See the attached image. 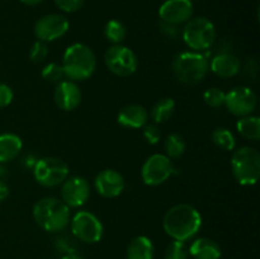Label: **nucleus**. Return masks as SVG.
Segmentation results:
<instances>
[{
  "label": "nucleus",
  "mask_w": 260,
  "mask_h": 259,
  "mask_svg": "<svg viewBox=\"0 0 260 259\" xmlns=\"http://www.w3.org/2000/svg\"><path fill=\"white\" fill-rule=\"evenodd\" d=\"M202 228L200 211L188 203H179L167 211L162 218V229L173 240L188 241L194 238Z\"/></svg>",
  "instance_id": "f257e3e1"
},
{
  "label": "nucleus",
  "mask_w": 260,
  "mask_h": 259,
  "mask_svg": "<svg viewBox=\"0 0 260 259\" xmlns=\"http://www.w3.org/2000/svg\"><path fill=\"white\" fill-rule=\"evenodd\" d=\"M32 213L37 225L47 233L63 231L71 220L70 207L56 197L41 198L33 206Z\"/></svg>",
  "instance_id": "f03ea898"
},
{
  "label": "nucleus",
  "mask_w": 260,
  "mask_h": 259,
  "mask_svg": "<svg viewBox=\"0 0 260 259\" xmlns=\"http://www.w3.org/2000/svg\"><path fill=\"white\" fill-rule=\"evenodd\" d=\"M62 69L66 78L71 81H84L91 78L96 68V57L85 43H73L62 56Z\"/></svg>",
  "instance_id": "7ed1b4c3"
},
{
  "label": "nucleus",
  "mask_w": 260,
  "mask_h": 259,
  "mask_svg": "<svg viewBox=\"0 0 260 259\" xmlns=\"http://www.w3.org/2000/svg\"><path fill=\"white\" fill-rule=\"evenodd\" d=\"M172 70L175 78L185 85L198 84L210 70V61L202 52L184 51L174 56Z\"/></svg>",
  "instance_id": "20e7f679"
},
{
  "label": "nucleus",
  "mask_w": 260,
  "mask_h": 259,
  "mask_svg": "<svg viewBox=\"0 0 260 259\" xmlns=\"http://www.w3.org/2000/svg\"><path fill=\"white\" fill-rule=\"evenodd\" d=\"M231 170L239 184L254 185L260 175V152L251 146L236 149L231 157Z\"/></svg>",
  "instance_id": "39448f33"
},
{
  "label": "nucleus",
  "mask_w": 260,
  "mask_h": 259,
  "mask_svg": "<svg viewBox=\"0 0 260 259\" xmlns=\"http://www.w3.org/2000/svg\"><path fill=\"white\" fill-rule=\"evenodd\" d=\"M182 37L190 50L202 52L212 47L215 43L216 28L207 18H193L185 23L182 30Z\"/></svg>",
  "instance_id": "423d86ee"
},
{
  "label": "nucleus",
  "mask_w": 260,
  "mask_h": 259,
  "mask_svg": "<svg viewBox=\"0 0 260 259\" xmlns=\"http://www.w3.org/2000/svg\"><path fill=\"white\" fill-rule=\"evenodd\" d=\"M69 165L58 157H42L33 165V177L36 182L46 188L61 185L69 178Z\"/></svg>",
  "instance_id": "0eeeda50"
},
{
  "label": "nucleus",
  "mask_w": 260,
  "mask_h": 259,
  "mask_svg": "<svg viewBox=\"0 0 260 259\" xmlns=\"http://www.w3.org/2000/svg\"><path fill=\"white\" fill-rule=\"evenodd\" d=\"M71 233L78 240L85 244L99 243L103 238L104 228L98 216L90 211H79L70 220Z\"/></svg>",
  "instance_id": "6e6552de"
},
{
  "label": "nucleus",
  "mask_w": 260,
  "mask_h": 259,
  "mask_svg": "<svg viewBox=\"0 0 260 259\" xmlns=\"http://www.w3.org/2000/svg\"><path fill=\"white\" fill-rule=\"evenodd\" d=\"M104 62L112 74L121 78L131 76L136 73L139 58L129 47L123 45H113L107 50Z\"/></svg>",
  "instance_id": "1a4fd4ad"
},
{
  "label": "nucleus",
  "mask_w": 260,
  "mask_h": 259,
  "mask_svg": "<svg viewBox=\"0 0 260 259\" xmlns=\"http://www.w3.org/2000/svg\"><path fill=\"white\" fill-rule=\"evenodd\" d=\"M175 172L177 168L170 157L165 154H152L142 165L141 178L149 187H157L167 182Z\"/></svg>",
  "instance_id": "9d476101"
},
{
  "label": "nucleus",
  "mask_w": 260,
  "mask_h": 259,
  "mask_svg": "<svg viewBox=\"0 0 260 259\" xmlns=\"http://www.w3.org/2000/svg\"><path fill=\"white\" fill-rule=\"evenodd\" d=\"M258 106V98L253 89L249 86H238L226 93L225 107L236 117L250 116Z\"/></svg>",
  "instance_id": "9b49d317"
},
{
  "label": "nucleus",
  "mask_w": 260,
  "mask_h": 259,
  "mask_svg": "<svg viewBox=\"0 0 260 259\" xmlns=\"http://www.w3.org/2000/svg\"><path fill=\"white\" fill-rule=\"evenodd\" d=\"M70 28L68 18L62 14L51 13L41 17L36 22L35 35L42 42H52L63 37Z\"/></svg>",
  "instance_id": "f8f14e48"
},
{
  "label": "nucleus",
  "mask_w": 260,
  "mask_h": 259,
  "mask_svg": "<svg viewBox=\"0 0 260 259\" xmlns=\"http://www.w3.org/2000/svg\"><path fill=\"white\" fill-rule=\"evenodd\" d=\"M90 197V185L83 177H70L62 183L61 201L70 208H79L85 205Z\"/></svg>",
  "instance_id": "ddd939ff"
},
{
  "label": "nucleus",
  "mask_w": 260,
  "mask_h": 259,
  "mask_svg": "<svg viewBox=\"0 0 260 259\" xmlns=\"http://www.w3.org/2000/svg\"><path fill=\"white\" fill-rule=\"evenodd\" d=\"M193 15V4L190 0H167L159 8L161 22L180 25L187 23Z\"/></svg>",
  "instance_id": "4468645a"
},
{
  "label": "nucleus",
  "mask_w": 260,
  "mask_h": 259,
  "mask_svg": "<svg viewBox=\"0 0 260 259\" xmlns=\"http://www.w3.org/2000/svg\"><path fill=\"white\" fill-rule=\"evenodd\" d=\"M95 190L104 198H116L126 188L124 178L114 169H104L94 179Z\"/></svg>",
  "instance_id": "2eb2a0df"
},
{
  "label": "nucleus",
  "mask_w": 260,
  "mask_h": 259,
  "mask_svg": "<svg viewBox=\"0 0 260 259\" xmlns=\"http://www.w3.org/2000/svg\"><path fill=\"white\" fill-rule=\"evenodd\" d=\"M53 99H55V103L57 104L58 108L70 112L80 106L83 94H81L80 88L75 81L62 80L56 84Z\"/></svg>",
  "instance_id": "dca6fc26"
},
{
  "label": "nucleus",
  "mask_w": 260,
  "mask_h": 259,
  "mask_svg": "<svg viewBox=\"0 0 260 259\" xmlns=\"http://www.w3.org/2000/svg\"><path fill=\"white\" fill-rule=\"evenodd\" d=\"M149 121V112L141 104H128L119 111L117 122L126 128H142Z\"/></svg>",
  "instance_id": "f3484780"
},
{
  "label": "nucleus",
  "mask_w": 260,
  "mask_h": 259,
  "mask_svg": "<svg viewBox=\"0 0 260 259\" xmlns=\"http://www.w3.org/2000/svg\"><path fill=\"white\" fill-rule=\"evenodd\" d=\"M210 69L213 74L223 79L233 78L240 73V60L231 52H221L216 55L210 62Z\"/></svg>",
  "instance_id": "a211bd4d"
},
{
  "label": "nucleus",
  "mask_w": 260,
  "mask_h": 259,
  "mask_svg": "<svg viewBox=\"0 0 260 259\" xmlns=\"http://www.w3.org/2000/svg\"><path fill=\"white\" fill-rule=\"evenodd\" d=\"M188 249L194 259H220L222 255L221 246L210 238L196 239Z\"/></svg>",
  "instance_id": "6ab92c4d"
},
{
  "label": "nucleus",
  "mask_w": 260,
  "mask_h": 259,
  "mask_svg": "<svg viewBox=\"0 0 260 259\" xmlns=\"http://www.w3.org/2000/svg\"><path fill=\"white\" fill-rule=\"evenodd\" d=\"M155 246L151 239L145 235L136 236L127 246V259H154Z\"/></svg>",
  "instance_id": "aec40b11"
},
{
  "label": "nucleus",
  "mask_w": 260,
  "mask_h": 259,
  "mask_svg": "<svg viewBox=\"0 0 260 259\" xmlns=\"http://www.w3.org/2000/svg\"><path fill=\"white\" fill-rule=\"evenodd\" d=\"M23 149V141L15 134L0 135V163H8L14 160Z\"/></svg>",
  "instance_id": "412c9836"
},
{
  "label": "nucleus",
  "mask_w": 260,
  "mask_h": 259,
  "mask_svg": "<svg viewBox=\"0 0 260 259\" xmlns=\"http://www.w3.org/2000/svg\"><path fill=\"white\" fill-rule=\"evenodd\" d=\"M236 130L244 139L258 141L260 139V118L251 114L240 117L236 122Z\"/></svg>",
  "instance_id": "4be33fe9"
},
{
  "label": "nucleus",
  "mask_w": 260,
  "mask_h": 259,
  "mask_svg": "<svg viewBox=\"0 0 260 259\" xmlns=\"http://www.w3.org/2000/svg\"><path fill=\"white\" fill-rule=\"evenodd\" d=\"M175 101L172 98H162L155 103L151 109V119L155 124H161L169 121L172 118L173 113L175 111Z\"/></svg>",
  "instance_id": "5701e85b"
},
{
  "label": "nucleus",
  "mask_w": 260,
  "mask_h": 259,
  "mask_svg": "<svg viewBox=\"0 0 260 259\" xmlns=\"http://www.w3.org/2000/svg\"><path fill=\"white\" fill-rule=\"evenodd\" d=\"M165 155L170 159H179L185 151V145L184 139L182 135L179 134H170L169 136L165 139Z\"/></svg>",
  "instance_id": "b1692460"
},
{
  "label": "nucleus",
  "mask_w": 260,
  "mask_h": 259,
  "mask_svg": "<svg viewBox=\"0 0 260 259\" xmlns=\"http://www.w3.org/2000/svg\"><path fill=\"white\" fill-rule=\"evenodd\" d=\"M104 36L113 45H121L127 36L126 25L121 20H109L106 24V28H104Z\"/></svg>",
  "instance_id": "393cba45"
},
{
  "label": "nucleus",
  "mask_w": 260,
  "mask_h": 259,
  "mask_svg": "<svg viewBox=\"0 0 260 259\" xmlns=\"http://www.w3.org/2000/svg\"><path fill=\"white\" fill-rule=\"evenodd\" d=\"M212 141L220 149L225 150V151H234L236 147V139L234 136L233 132L228 128H216L212 132Z\"/></svg>",
  "instance_id": "a878e982"
},
{
  "label": "nucleus",
  "mask_w": 260,
  "mask_h": 259,
  "mask_svg": "<svg viewBox=\"0 0 260 259\" xmlns=\"http://www.w3.org/2000/svg\"><path fill=\"white\" fill-rule=\"evenodd\" d=\"M42 78L45 79L48 83L58 84L60 81L63 80L65 78V73H63L62 65L58 62H50L42 69V73H41Z\"/></svg>",
  "instance_id": "bb28decb"
},
{
  "label": "nucleus",
  "mask_w": 260,
  "mask_h": 259,
  "mask_svg": "<svg viewBox=\"0 0 260 259\" xmlns=\"http://www.w3.org/2000/svg\"><path fill=\"white\" fill-rule=\"evenodd\" d=\"M189 249L184 241L173 240L165 249V259H188Z\"/></svg>",
  "instance_id": "cd10ccee"
},
{
  "label": "nucleus",
  "mask_w": 260,
  "mask_h": 259,
  "mask_svg": "<svg viewBox=\"0 0 260 259\" xmlns=\"http://www.w3.org/2000/svg\"><path fill=\"white\" fill-rule=\"evenodd\" d=\"M225 91L220 88H216V86L207 89L203 93V101L211 108H220V107L225 106Z\"/></svg>",
  "instance_id": "c85d7f7f"
},
{
  "label": "nucleus",
  "mask_w": 260,
  "mask_h": 259,
  "mask_svg": "<svg viewBox=\"0 0 260 259\" xmlns=\"http://www.w3.org/2000/svg\"><path fill=\"white\" fill-rule=\"evenodd\" d=\"M48 56V47L46 45V42L42 41H37L32 45L29 50V58L30 61L36 63H40L42 61H45Z\"/></svg>",
  "instance_id": "c756f323"
},
{
  "label": "nucleus",
  "mask_w": 260,
  "mask_h": 259,
  "mask_svg": "<svg viewBox=\"0 0 260 259\" xmlns=\"http://www.w3.org/2000/svg\"><path fill=\"white\" fill-rule=\"evenodd\" d=\"M142 136H144L145 141L149 145H156L159 144L160 139H161V134H160L159 128L156 124H145L142 127Z\"/></svg>",
  "instance_id": "7c9ffc66"
},
{
  "label": "nucleus",
  "mask_w": 260,
  "mask_h": 259,
  "mask_svg": "<svg viewBox=\"0 0 260 259\" xmlns=\"http://www.w3.org/2000/svg\"><path fill=\"white\" fill-rule=\"evenodd\" d=\"M57 8L65 13H74L83 7L85 0H53Z\"/></svg>",
  "instance_id": "2f4dec72"
},
{
  "label": "nucleus",
  "mask_w": 260,
  "mask_h": 259,
  "mask_svg": "<svg viewBox=\"0 0 260 259\" xmlns=\"http://www.w3.org/2000/svg\"><path fill=\"white\" fill-rule=\"evenodd\" d=\"M14 98L12 88L4 83H0V108H5L9 106Z\"/></svg>",
  "instance_id": "473e14b6"
},
{
  "label": "nucleus",
  "mask_w": 260,
  "mask_h": 259,
  "mask_svg": "<svg viewBox=\"0 0 260 259\" xmlns=\"http://www.w3.org/2000/svg\"><path fill=\"white\" fill-rule=\"evenodd\" d=\"M161 32L169 38H175L180 35L179 25L169 24V23H165V22H161Z\"/></svg>",
  "instance_id": "72a5a7b5"
},
{
  "label": "nucleus",
  "mask_w": 260,
  "mask_h": 259,
  "mask_svg": "<svg viewBox=\"0 0 260 259\" xmlns=\"http://www.w3.org/2000/svg\"><path fill=\"white\" fill-rule=\"evenodd\" d=\"M8 196H9V187H8V184L4 180L0 179V202L7 200Z\"/></svg>",
  "instance_id": "f704fd0d"
},
{
  "label": "nucleus",
  "mask_w": 260,
  "mask_h": 259,
  "mask_svg": "<svg viewBox=\"0 0 260 259\" xmlns=\"http://www.w3.org/2000/svg\"><path fill=\"white\" fill-rule=\"evenodd\" d=\"M61 259H85V258H83V256L79 255L78 253H74L73 251V253H66Z\"/></svg>",
  "instance_id": "c9c22d12"
},
{
  "label": "nucleus",
  "mask_w": 260,
  "mask_h": 259,
  "mask_svg": "<svg viewBox=\"0 0 260 259\" xmlns=\"http://www.w3.org/2000/svg\"><path fill=\"white\" fill-rule=\"evenodd\" d=\"M20 2H22L23 4L30 5V7H32V5H38V4H41V3H42L43 0H20Z\"/></svg>",
  "instance_id": "e433bc0d"
},
{
  "label": "nucleus",
  "mask_w": 260,
  "mask_h": 259,
  "mask_svg": "<svg viewBox=\"0 0 260 259\" xmlns=\"http://www.w3.org/2000/svg\"><path fill=\"white\" fill-rule=\"evenodd\" d=\"M3 174H4V168H3V167H0V177H2Z\"/></svg>",
  "instance_id": "4c0bfd02"
}]
</instances>
